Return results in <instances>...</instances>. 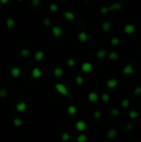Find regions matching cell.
<instances>
[{"instance_id":"cell-34","label":"cell","mask_w":141,"mask_h":142,"mask_svg":"<svg viewBox=\"0 0 141 142\" xmlns=\"http://www.w3.org/2000/svg\"><path fill=\"white\" fill-rule=\"evenodd\" d=\"M111 45H113V46H117V45L119 43V40L118 37H114L111 39Z\"/></svg>"},{"instance_id":"cell-21","label":"cell","mask_w":141,"mask_h":142,"mask_svg":"<svg viewBox=\"0 0 141 142\" xmlns=\"http://www.w3.org/2000/svg\"><path fill=\"white\" fill-rule=\"evenodd\" d=\"M109 58L112 61H116L119 59V55L115 52H111V53L109 54Z\"/></svg>"},{"instance_id":"cell-3","label":"cell","mask_w":141,"mask_h":142,"mask_svg":"<svg viewBox=\"0 0 141 142\" xmlns=\"http://www.w3.org/2000/svg\"><path fill=\"white\" fill-rule=\"evenodd\" d=\"M122 72L124 74H125V75H131V74H134V73H135V69H134L132 64L128 63V64L123 68Z\"/></svg>"},{"instance_id":"cell-32","label":"cell","mask_w":141,"mask_h":142,"mask_svg":"<svg viewBox=\"0 0 141 142\" xmlns=\"http://www.w3.org/2000/svg\"><path fill=\"white\" fill-rule=\"evenodd\" d=\"M76 82L77 85H82L83 82H84V78H83L82 76H78V77H76Z\"/></svg>"},{"instance_id":"cell-2","label":"cell","mask_w":141,"mask_h":142,"mask_svg":"<svg viewBox=\"0 0 141 142\" xmlns=\"http://www.w3.org/2000/svg\"><path fill=\"white\" fill-rule=\"evenodd\" d=\"M55 88H56V90L59 92L60 94L63 95V96H71L67 87H66L65 85H63L61 83H56V85H55Z\"/></svg>"},{"instance_id":"cell-25","label":"cell","mask_w":141,"mask_h":142,"mask_svg":"<svg viewBox=\"0 0 141 142\" xmlns=\"http://www.w3.org/2000/svg\"><path fill=\"white\" fill-rule=\"evenodd\" d=\"M76 141H77V142H85L87 141V136L84 134H82L80 136H78Z\"/></svg>"},{"instance_id":"cell-16","label":"cell","mask_w":141,"mask_h":142,"mask_svg":"<svg viewBox=\"0 0 141 142\" xmlns=\"http://www.w3.org/2000/svg\"><path fill=\"white\" fill-rule=\"evenodd\" d=\"M64 16H65V18L69 21H72L74 19V18H75V14L70 11L65 12V13H64Z\"/></svg>"},{"instance_id":"cell-10","label":"cell","mask_w":141,"mask_h":142,"mask_svg":"<svg viewBox=\"0 0 141 142\" xmlns=\"http://www.w3.org/2000/svg\"><path fill=\"white\" fill-rule=\"evenodd\" d=\"M32 77L34 79H37V78L42 77V71L39 69L38 67L33 68L32 71Z\"/></svg>"},{"instance_id":"cell-41","label":"cell","mask_w":141,"mask_h":142,"mask_svg":"<svg viewBox=\"0 0 141 142\" xmlns=\"http://www.w3.org/2000/svg\"><path fill=\"white\" fill-rule=\"evenodd\" d=\"M0 2H1L2 3L5 4V3H8V2H9V0H0Z\"/></svg>"},{"instance_id":"cell-4","label":"cell","mask_w":141,"mask_h":142,"mask_svg":"<svg viewBox=\"0 0 141 142\" xmlns=\"http://www.w3.org/2000/svg\"><path fill=\"white\" fill-rule=\"evenodd\" d=\"M86 127H87V125L84 120H78V121L76 123V128L80 131H85Z\"/></svg>"},{"instance_id":"cell-6","label":"cell","mask_w":141,"mask_h":142,"mask_svg":"<svg viewBox=\"0 0 141 142\" xmlns=\"http://www.w3.org/2000/svg\"><path fill=\"white\" fill-rule=\"evenodd\" d=\"M135 26L134 24H131V23H130V24H127L125 25V28H124V31H125V32L126 34H132L135 32Z\"/></svg>"},{"instance_id":"cell-11","label":"cell","mask_w":141,"mask_h":142,"mask_svg":"<svg viewBox=\"0 0 141 142\" xmlns=\"http://www.w3.org/2000/svg\"><path fill=\"white\" fill-rule=\"evenodd\" d=\"M52 34L55 37H60L62 34V29L58 26H55L54 28H52Z\"/></svg>"},{"instance_id":"cell-23","label":"cell","mask_w":141,"mask_h":142,"mask_svg":"<svg viewBox=\"0 0 141 142\" xmlns=\"http://www.w3.org/2000/svg\"><path fill=\"white\" fill-rule=\"evenodd\" d=\"M111 25L109 22H105L102 24V29H103L104 32H108V31L111 29Z\"/></svg>"},{"instance_id":"cell-29","label":"cell","mask_w":141,"mask_h":142,"mask_svg":"<svg viewBox=\"0 0 141 142\" xmlns=\"http://www.w3.org/2000/svg\"><path fill=\"white\" fill-rule=\"evenodd\" d=\"M101 100L104 101V102H108V101L111 100V96L108 93H104L102 94L101 96Z\"/></svg>"},{"instance_id":"cell-35","label":"cell","mask_w":141,"mask_h":142,"mask_svg":"<svg viewBox=\"0 0 141 142\" xmlns=\"http://www.w3.org/2000/svg\"><path fill=\"white\" fill-rule=\"evenodd\" d=\"M66 63H67V65L69 66V67H73V66H75V64H76V61H75L74 59L70 58V59H68V60H67Z\"/></svg>"},{"instance_id":"cell-38","label":"cell","mask_w":141,"mask_h":142,"mask_svg":"<svg viewBox=\"0 0 141 142\" xmlns=\"http://www.w3.org/2000/svg\"><path fill=\"white\" fill-rule=\"evenodd\" d=\"M43 23H44L45 26H47V27H49V26L51 25V23H52L51 20H50L48 18H45V19H44V21H43Z\"/></svg>"},{"instance_id":"cell-1","label":"cell","mask_w":141,"mask_h":142,"mask_svg":"<svg viewBox=\"0 0 141 142\" xmlns=\"http://www.w3.org/2000/svg\"><path fill=\"white\" fill-rule=\"evenodd\" d=\"M122 8H123L122 3L117 2V3H113L112 5L108 7V8H107V7H102V8H100V13L105 14V13H107L110 11H112V10H121Z\"/></svg>"},{"instance_id":"cell-9","label":"cell","mask_w":141,"mask_h":142,"mask_svg":"<svg viewBox=\"0 0 141 142\" xmlns=\"http://www.w3.org/2000/svg\"><path fill=\"white\" fill-rule=\"evenodd\" d=\"M16 109L17 111L19 112H23L27 110V104L23 101H21V102H18L16 106Z\"/></svg>"},{"instance_id":"cell-40","label":"cell","mask_w":141,"mask_h":142,"mask_svg":"<svg viewBox=\"0 0 141 142\" xmlns=\"http://www.w3.org/2000/svg\"><path fill=\"white\" fill-rule=\"evenodd\" d=\"M32 4L33 6L37 7L40 4V0H32Z\"/></svg>"},{"instance_id":"cell-7","label":"cell","mask_w":141,"mask_h":142,"mask_svg":"<svg viewBox=\"0 0 141 142\" xmlns=\"http://www.w3.org/2000/svg\"><path fill=\"white\" fill-rule=\"evenodd\" d=\"M82 72H84L85 73H88L90 72H91L92 70V64L90 62H88V61H85L82 65Z\"/></svg>"},{"instance_id":"cell-36","label":"cell","mask_w":141,"mask_h":142,"mask_svg":"<svg viewBox=\"0 0 141 142\" xmlns=\"http://www.w3.org/2000/svg\"><path fill=\"white\" fill-rule=\"evenodd\" d=\"M49 9L52 12H56L58 10V6H57L56 4H51L49 7Z\"/></svg>"},{"instance_id":"cell-22","label":"cell","mask_w":141,"mask_h":142,"mask_svg":"<svg viewBox=\"0 0 141 142\" xmlns=\"http://www.w3.org/2000/svg\"><path fill=\"white\" fill-rule=\"evenodd\" d=\"M67 112H68V113L70 115H75L76 113V112H77V109H76V106H70L68 107V109H67Z\"/></svg>"},{"instance_id":"cell-37","label":"cell","mask_w":141,"mask_h":142,"mask_svg":"<svg viewBox=\"0 0 141 142\" xmlns=\"http://www.w3.org/2000/svg\"><path fill=\"white\" fill-rule=\"evenodd\" d=\"M101 115H102V113L99 112V111H96V112H94V117L95 119H100V118L101 117Z\"/></svg>"},{"instance_id":"cell-31","label":"cell","mask_w":141,"mask_h":142,"mask_svg":"<svg viewBox=\"0 0 141 142\" xmlns=\"http://www.w3.org/2000/svg\"><path fill=\"white\" fill-rule=\"evenodd\" d=\"M141 95V86H136L134 90V96H137Z\"/></svg>"},{"instance_id":"cell-26","label":"cell","mask_w":141,"mask_h":142,"mask_svg":"<svg viewBox=\"0 0 141 142\" xmlns=\"http://www.w3.org/2000/svg\"><path fill=\"white\" fill-rule=\"evenodd\" d=\"M119 113H120V112H119V109L114 108V109H112V110L111 111V112H110V115H111V116L115 117V116H118V115H119Z\"/></svg>"},{"instance_id":"cell-15","label":"cell","mask_w":141,"mask_h":142,"mask_svg":"<svg viewBox=\"0 0 141 142\" xmlns=\"http://www.w3.org/2000/svg\"><path fill=\"white\" fill-rule=\"evenodd\" d=\"M53 73L56 77H61L63 75V70L61 67H56L53 71Z\"/></svg>"},{"instance_id":"cell-42","label":"cell","mask_w":141,"mask_h":142,"mask_svg":"<svg viewBox=\"0 0 141 142\" xmlns=\"http://www.w3.org/2000/svg\"><path fill=\"white\" fill-rule=\"evenodd\" d=\"M18 2H23V0H18Z\"/></svg>"},{"instance_id":"cell-20","label":"cell","mask_w":141,"mask_h":142,"mask_svg":"<svg viewBox=\"0 0 141 142\" xmlns=\"http://www.w3.org/2000/svg\"><path fill=\"white\" fill-rule=\"evenodd\" d=\"M106 56V50H99L96 53V57L99 59H103Z\"/></svg>"},{"instance_id":"cell-17","label":"cell","mask_w":141,"mask_h":142,"mask_svg":"<svg viewBox=\"0 0 141 142\" xmlns=\"http://www.w3.org/2000/svg\"><path fill=\"white\" fill-rule=\"evenodd\" d=\"M44 57V53H43V52H42V51H38L35 54V59L37 61H42V59H43Z\"/></svg>"},{"instance_id":"cell-18","label":"cell","mask_w":141,"mask_h":142,"mask_svg":"<svg viewBox=\"0 0 141 142\" xmlns=\"http://www.w3.org/2000/svg\"><path fill=\"white\" fill-rule=\"evenodd\" d=\"M6 25L8 28H14V26H15V22H14V20L13 18H9L6 21Z\"/></svg>"},{"instance_id":"cell-28","label":"cell","mask_w":141,"mask_h":142,"mask_svg":"<svg viewBox=\"0 0 141 142\" xmlns=\"http://www.w3.org/2000/svg\"><path fill=\"white\" fill-rule=\"evenodd\" d=\"M13 122V125H15V126H20V125H22L23 124V120L19 119V118H15Z\"/></svg>"},{"instance_id":"cell-24","label":"cell","mask_w":141,"mask_h":142,"mask_svg":"<svg viewBox=\"0 0 141 142\" xmlns=\"http://www.w3.org/2000/svg\"><path fill=\"white\" fill-rule=\"evenodd\" d=\"M61 138L63 141H67L71 139V136H70V134L67 133V132H63L61 136Z\"/></svg>"},{"instance_id":"cell-8","label":"cell","mask_w":141,"mask_h":142,"mask_svg":"<svg viewBox=\"0 0 141 142\" xmlns=\"http://www.w3.org/2000/svg\"><path fill=\"white\" fill-rule=\"evenodd\" d=\"M98 99H99V95L95 91L90 92L89 95H88V100H89L90 102H95V101H98Z\"/></svg>"},{"instance_id":"cell-30","label":"cell","mask_w":141,"mask_h":142,"mask_svg":"<svg viewBox=\"0 0 141 142\" xmlns=\"http://www.w3.org/2000/svg\"><path fill=\"white\" fill-rule=\"evenodd\" d=\"M8 92L7 91L6 89H2L0 90V97L1 98H5L7 97V96H8Z\"/></svg>"},{"instance_id":"cell-39","label":"cell","mask_w":141,"mask_h":142,"mask_svg":"<svg viewBox=\"0 0 141 142\" xmlns=\"http://www.w3.org/2000/svg\"><path fill=\"white\" fill-rule=\"evenodd\" d=\"M125 129L127 130L128 131H130L134 129V125L132 124H127V125H126V126H125Z\"/></svg>"},{"instance_id":"cell-13","label":"cell","mask_w":141,"mask_h":142,"mask_svg":"<svg viewBox=\"0 0 141 142\" xmlns=\"http://www.w3.org/2000/svg\"><path fill=\"white\" fill-rule=\"evenodd\" d=\"M117 134H118V132L115 129H111L107 131V137L109 139H113L114 137H116Z\"/></svg>"},{"instance_id":"cell-5","label":"cell","mask_w":141,"mask_h":142,"mask_svg":"<svg viewBox=\"0 0 141 142\" xmlns=\"http://www.w3.org/2000/svg\"><path fill=\"white\" fill-rule=\"evenodd\" d=\"M106 85L110 89H114L117 86V85H118V81L115 78H111V79H109L107 81Z\"/></svg>"},{"instance_id":"cell-33","label":"cell","mask_w":141,"mask_h":142,"mask_svg":"<svg viewBox=\"0 0 141 142\" xmlns=\"http://www.w3.org/2000/svg\"><path fill=\"white\" fill-rule=\"evenodd\" d=\"M21 55L24 57H27L30 55V51L28 50V49H23V50L21 51Z\"/></svg>"},{"instance_id":"cell-43","label":"cell","mask_w":141,"mask_h":142,"mask_svg":"<svg viewBox=\"0 0 141 142\" xmlns=\"http://www.w3.org/2000/svg\"><path fill=\"white\" fill-rule=\"evenodd\" d=\"M85 1H89V0H85Z\"/></svg>"},{"instance_id":"cell-27","label":"cell","mask_w":141,"mask_h":142,"mask_svg":"<svg viewBox=\"0 0 141 142\" xmlns=\"http://www.w3.org/2000/svg\"><path fill=\"white\" fill-rule=\"evenodd\" d=\"M130 104V101L129 100V99H124V100L121 101V106L124 107V108L129 107Z\"/></svg>"},{"instance_id":"cell-12","label":"cell","mask_w":141,"mask_h":142,"mask_svg":"<svg viewBox=\"0 0 141 142\" xmlns=\"http://www.w3.org/2000/svg\"><path fill=\"white\" fill-rule=\"evenodd\" d=\"M21 74V70L19 69L18 67H13V68H12V70H11V75L13 76V77L14 78H18L19 76H20Z\"/></svg>"},{"instance_id":"cell-14","label":"cell","mask_w":141,"mask_h":142,"mask_svg":"<svg viewBox=\"0 0 141 142\" xmlns=\"http://www.w3.org/2000/svg\"><path fill=\"white\" fill-rule=\"evenodd\" d=\"M87 39H88V36L85 32H82L78 34V40L80 42H85L87 41Z\"/></svg>"},{"instance_id":"cell-19","label":"cell","mask_w":141,"mask_h":142,"mask_svg":"<svg viewBox=\"0 0 141 142\" xmlns=\"http://www.w3.org/2000/svg\"><path fill=\"white\" fill-rule=\"evenodd\" d=\"M129 116H130V119L135 120V119H137V118L140 116V114H139V112H137L136 111H130V113H129Z\"/></svg>"}]
</instances>
